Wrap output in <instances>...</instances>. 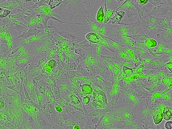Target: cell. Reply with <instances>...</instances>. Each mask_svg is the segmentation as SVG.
<instances>
[{
	"label": "cell",
	"instance_id": "cell-1",
	"mask_svg": "<svg viewBox=\"0 0 172 129\" xmlns=\"http://www.w3.org/2000/svg\"><path fill=\"white\" fill-rule=\"evenodd\" d=\"M162 115L163 118L166 120H169L172 118V109L171 108L166 107L164 109Z\"/></svg>",
	"mask_w": 172,
	"mask_h": 129
},
{
	"label": "cell",
	"instance_id": "cell-2",
	"mask_svg": "<svg viewBox=\"0 0 172 129\" xmlns=\"http://www.w3.org/2000/svg\"><path fill=\"white\" fill-rule=\"evenodd\" d=\"M63 3L64 2L62 0H49L48 6L51 9H53Z\"/></svg>",
	"mask_w": 172,
	"mask_h": 129
},
{
	"label": "cell",
	"instance_id": "cell-3",
	"mask_svg": "<svg viewBox=\"0 0 172 129\" xmlns=\"http://www.w3.org/2000/svg\"><path fill=\"white\" fill-rule=\"evenodd\" d=\"M124 14H125V12H124L123 11L117 12L116 13V15L111 19L113 21L112 23H114L116 22H118V23L120 22L122 19Z\"/></svg>",
	"mask_w": 172,
	"mask_h": 129
},
{
	"label": "cell",
	"instance_id": "cell-4",
	"mask_svg": "<svg viewBox=\"0 0 172 129\" xmlns=\"http://www.w3.org/2000/svg\"><path fill=\"white\" fill-rule=\"evenodd\" d=\"M96 19L97 21L98 22L102 23L104 20V14L103 10V8L102 6L99 9L98 12L97 14Z\"/></svg>",
	"mask_w": 172,
	"mask_h": 129
},
{
	"label": "cell",
	"instance_id": "cell-5",
	"mask_svg": "<svg viewBox=\"0 0 172 129\" xmlns=\"http://www.w3.org/2000/svg\"><path fill=\"white\" fill-rule=\"evenodd\" d=\"M11 12V11L8 9H3L0 8V17L1 18L6 17Z\"/></svg>",
	"mask_w": 172,
	"mask_h": 129
},
{
	"label": "cell",
	"instance_id": "cell-6",
	"mask_svg": "<svg viewBox=\"0 0 172 129\" xmlns=\"http://www.w3.org/2000/svg\"><path fill=\"white\" fill-rule=\"evenodd\" d=\"M155 117L157 118V119H156V121H155V124H158L160 122H161L162 120V119L163 118V115H162V113L161 111L158 112V113L157 114V115L155 116Z\"/></svg>",
	"mask_w": 172,
	"mask_h": 129
},
{
	"label": "cell",
	"instance_id": "cell-7",
	"mask_svg": "<svg viewBox=\"0 0 172 129\" xmlns=\"http://www.w3.org/2000/svg\"><path fill=\"white\" fill-rule=\"evenodd\" d=\"M78 122H73L72 120H68L65 122V124L66 125H74L76 124H78Z\"/></svg>",
	"mask_w": 172,
	"mask_h": 129
},
{
	"label": "cell",
	"instance_id": "cell-8",
	"mask_svg": "<svg viewBox=\"0 0 172 129\" xmlns=\"http://www.w3.org/2000/svg\"><path fill=\"white\" fill-rule=\"evenodd\" d=\"M165 127L166 129H172V121L166 122Z\"/></svg>",
	"mask_w": 172,
	"mask_h": 129
},
{
	"label": "cell",
	"instance_id": "cell-9",
	"mask_svg": "<svg viewBox=\"0 0 172 129\" xmlns=\"http://www.w3.org/2000/svg\"><path fill=\"white\" fill-rule=\"evenodd\" d=\"M24 91L25 94V96L26 97V98L28 99V100L30 101L31 100V99L29 97V94H28V91L26 90V88L25 86L24 85Z\"/></svg>",
	"mask_w": 172,
	"mask_h": 129
},
{
	"label": "cell",
	"instance_id": "cell-10",
	"mask_svg": "<svg viewBox=\"0 0 172 129\" xmlns=\"http://www.w3.org/2000/svg\"><path fill=\"white\" fill-rule=\"evenodd\" d=\"M139 2L141 5H144L148 2V0H138Z\"/></svg>",
	"mask_w": 172,
	"mask_h": 129
},
{
	"label": "cell",
	"instance_id": "cell-11",
	"mask_svg": "<svg viewBox=\"0 0 172 129\" xmlns=\"http://www.w3.org/2000/svg\"><path fill=\"white\" fill-rule=\"evenodd\" d=\"M43 74H40V75H39V76H38V77L35 78L34 79H36V80H40V79H42V78H43Z\"/></svg>",
	"mask_w": 172,
	"mask_h": 129
},
{
	"label": "cell",
	"instance_id": "cell-12",
	"mask_svg": "<svg viewBox=\"0 0 172 129\" xmlns=\"http://www.w3.org/2000/svg\"><path fill=\"white\" fill-rule=\"evenodd\" d=\"M17 86V85H13V86H7L6 87H7V88H8L9 89H12V90H13L15 91H17L15 90L14 89V88L16 87V86Z\"/></svg>",
	"mask_w": 172,
	"mask_h": 129
},
{
	"label": "cell",
	"instance_id": "cell-13",
	"mask_svg": "<svg viewBox=\"0 0 172 129\" xmlns=\"http://www.w3.org/2000/svg\"><path fill=\"white\" fill-rule=\"evenodd\" d=\"M22 46H22L20 47H19V48H18L17 49H16L14 50L13 51H12V52H11V54H13L14 53H15L18 50H19V49H20L21 47H22Z\"/></svg>",
	"mask_w": 172,
	"mask_h": 129
},
{
	"label": "cell",
	"instance_id": "cell-14",
	"mask_svg": "<svg viewBox=\"0 0 172 129\" xmlns=\"http://www.w3.org/2000/svg\"><path fill=\"white\" fill-rule=\"evenodd\" d=\"M50 78L51 79V80L53 81V83H54V85H55V86H56V80H55L54 78H52L51 77H50Z\"/></svg>",
	"mask_w": 172,
	"mask_h": 129
},
{
	"label": "cell",
	"instance_id": "cell-15",
	"mask_svg": "<svg viewBox=\"0 0 172 129\" xmlns=\"http://www.w3.org/2000/svg\"><path fill=\"white\" fill-rule=\"evenodd\" d=\"M76 128H77V129H80V127H79V126L76 125V126H74V129H76Z\"/></svg>",
	"mask_w": 172,
	"mask_h": 129
},
{
	"label": "cell",
	"instance_id": "cell-16",
	"mask_svg": "<svg viewBox=\"0 0 172 129\" xmlns=\"http://www.w3.org/2000/svg\"><path fill=\"white\" fill-rule=\"evenodd\" d=\"M25 0L28 1H31V0Z\"/></svg>",
	"mask_w": 172,
	"mask_h": 129
},
{
	"label": "cell",
	"instance_id": "cell-17",
	"mask_svg": "<svg viewBox=\"0 0 172 129\" xmlns=\"http://www.w3.org/2000/svg\"><path fill=\"white\" fill-rule=\"evenodd\" d=\"M170 45H172V44H170Z\"/></svg>",
	"mask_w": 172,
	"mask_h": 129
}]
</instances>
